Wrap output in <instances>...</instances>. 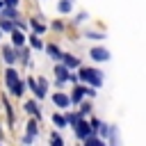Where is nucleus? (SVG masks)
Here are the masks:
<instances>
[{"instance_id":"obj_1","label":"nucleus","mask_w":146,"mask_h":146,"mask_svg":"<svg viewBox=\"0 0 146 146\" xmlns=\"http://www.w3.org/2000/svg\"><path fill=\"white\" fill-rule=\"evenodd\" d=\"M5 80H7V84L11 87V94H16V96H21V94H23V84L18 82V75H16V71H14V68H9V71H7V78H5Z\"/></svg>"},{"instance_id":"obj_2","label":"nucleus","mask_w":146,"mask_h":146,"mask_svg":"<svg viewBox=\"0 0 146 146\" xmlns=\"http://www.w3.org/2000/svg\"><path fill=\"white\" fill-rule=\"evenodd\" d=\"M80 78L84 80V82H89V84H94V87H100V75L96 73V71H91V68H82L80 71Z\"/></svg>"},{"instance_id":"obj_3","label":"nucleus","mask_w":146,"mask_h":146,"mask_svg":"<svg viewBox=\"0 0 146 146\" xmlns=\"http://www.w3.org/2000/svg\"><path fill=\"white\" fill-rule=\"evenodd\" d=\"M94 132V128L89 125V123H84V121H80V123H75V135L80 137V139H87L89 135Z\"/></svg>"},{"instance_id":"obj_4","label":"nucleus","mask_w":146,"mask_h":146,"mask_svg":"<svg viewBox=\"0 0 146 146\" xmlns=\"http://www.w3.org/2000/svg\"><path fill=\"white\" fill-rule=\"evenodd\" d=\"M91 57H94L96 62H105V59L110 57V52H107L105 48H94V50H91Z\"/></svg>"},{"instance_id":"obj_5","label":"nucleus","mask_w":146,"mask_h":146,"mask_svg":"<svg viewBox=\"0 0 146 146\" xmlns=\"http://www.w3.org/2000/svg\"><path fill=\"white\" fill-rule=\"evenodd\" d=\"M52 100H55V105H57V107H66V105H68V98H66L64 94H55V96H52Z\"/></svg>"},{"instance_id":"obj_6","label":"nucleus","mask_w":146,"mask_h":146,"mask_svg":"<svg viewBox=\"0 0 146 146\" xmlns=\"http://www.w3.org/2000/svg\"><path fill=\"white\" fill-rule=\"evenodd\" d=\"M55 73H57V78H59V80H71V75H68L66 66H57V68H55Z\"/></svg>"},{"instance_id":"obj_7","label":"nucleus","mask_w":146,"mask_h":146,"mask_svg":"<svg viewBox=\"0 0 146 146\" xmlns=\"http://www.w3.org/2000/svg\"><path fill=\"white\" fill-rule=\"evenodd\" d=\"M2 52H5V62H9V64H11V62L16 59V52H14L9 46H7V48H2Z\"/></svg>"},{"instance_id":"obj_8","label":"nucleus","mask_w":146,"mask_h":146,"mask_svg":"<svg viewBox=\"0 0 146 146\" xmlns=\"http://www.w3.org/2000/svg\"><path fill=\"white\" fill-rule=\"evenodd\" d=\"M34 132H36V123L32 121V123L27 125V135H25V141H32V137H34Z\"/></svg>"},{"instance_id":"obj_9","label":"nucleus","mask_w":146,"mask_h":146,"mask_svg":"<svg viewBox=\"0 0 146 146\" xmlns=\"http://www.w3.org/2000/svg\"><path fill=\"white\" fill-rule=\"evenodd\" d=\"M11 41H14L16 46H23V41H25V36H23L21 32H11Z\"/></svg>"},{"instance_id":"obj_10","label":"nucleus","mask_w":146,"mask_h":146,"mask_svg":"<svg viewBox=\"0 0 146 146\" xmlns=\"http://www.w3.org/2000/svg\"><path fill=\"white\" fill-rule=\"evenodd\" d=\"M52 121H55V125H59V128L68 123V119H66V116H62V114H55V116H52Z\"/></svg>"},{"instance_id":"obj_11","label":"nucleus","mask_w":146,"mask_h":146,"mask_svg":"<svg viewBox=\"0 0 146 146\" xmlns=\"http://www.w3.org/2000/svg\"><path fill=\"white\" fill-rule=\"evenodd\" d=\"M25 110H27L30 114H34V116L39 114V110H36V103H32V100H27V103H25Z\"/></svg>"},{"instance_id":"obj_12","label":"nucleus","mask_w":146,"mask_h":146,"mask_svg":"<svg viewBox=\"0 0 146 146\" xmlns=\"http://www.w3.org/2000/svg\"><path fill=\"white\" fill-rule=\"evenodd\" d=\"M62 57H64V64L66 66H78V59L75 57H71V55H62Z\"/></svg>"},{"instance_id":"obj_13","label":"nucleus","mask_w":146,"mask_h":146,"mask_svg":"<svg viewBox=\"0 0 146 146\" xmlns=\"http://www.w3.org/2000/svg\"><path fill=\"white\" fill-rule=\"evenodd\" d=\"M48 52H50V55H52L55 59H57V57H62V55H59V50H57L55 46H48Z\"/></svg>"},{"instance_id":"obj_14","label":"nucleus","mask_w":146,"mask_h":146,"mask_svg":"<svg viewBox=\"0 0 146 146\" xmlns=\"http://www.w3.org/2000/svg\"><path fill=\"white\" fill-rule=\"evenodd\" d=\"M0 27H2V30H14L11 21H2V23H0Z\"/></svg>"},{"instance_id":"obj_15","label":"nucleus","mask_w":146,"mask_h":146,"mask_svg":"<svg viewBox=\"0 0 146 146\" xmlns=\"http://www.w3.org/2000/svg\"><path fill=\"white\" fill-rule=\"evenodd\" d=\"M32 46H34V48H41L43 43H41V39H39V36H32Z\"/></svg>"},{"instance_id":"obj_16","label":"nucleus","mask_w":146,"mask_h":146,"mask_svg":"<svg viewBox=\"0 0 146 146\" xmlns=\"http://www.w3.org/2000/svg\"><path fill=\"white\" fill-rule=\"evenodd\" d=\"M59 9H62V11H68V9H71V2H62Z\"/></svg>"},{"instance_id":"obj_17","label":"nucleus","mask_w":146,"mask_h":146,"mask_svg":"<svg viewBox=\"0 0 146 146\" xmlns=\"http://www.w3.org/2000/svg\"><path fill=\"white\" fill-rule=\"evenodd\" d=\"M5 5H9V7H14V5H16V0H5Z\"/></svg>"},{"instance_id":"obj_18","label":"nucleus","mask_w":146,"mask_h":146,"mask_svg":"<svg viewBox=\"0 0 146 146\" xmlns=\"http://www.w3.org/2000/svg\"><path fill=\"white\" fill-rule=\"evenodd\" d=\"M0 7H2V2H0Z\"/></svg>"}]
</instances>
